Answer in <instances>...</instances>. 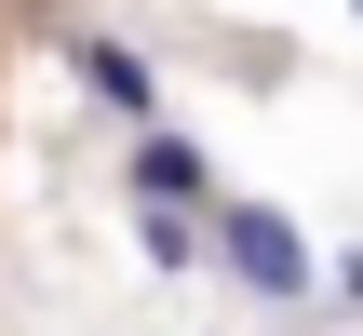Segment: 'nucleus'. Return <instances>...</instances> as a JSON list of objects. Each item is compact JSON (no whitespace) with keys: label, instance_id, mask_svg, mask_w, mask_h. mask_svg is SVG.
Returning <instances> with one entry per match:
<instances>
[{"label":"nucleus","instance_id":"obj_6","mask_svg":"<svg viewBox=\"0 0 363 336\" xmlns=\"http://www.w3.org/2000/svg\"><path fill=\"white\" fill-rule=\"evenodd\" d=\"M350 13H363V0H350Z\"/></svg>","mask_w":363,"mask_h":336},{"label":"nucleus","instance_id":"obj_1","mask_svg":"<svg viewBox=\"0 0 363 336\" xmlns=\"http://www.w3.org/2000/svg\"><path fill=\"white\" fill-rule=\"evenodd\" d=\"M202 269H216L242 310H283V323H310V296H323L310 229H296L283 202H242V189H216V215H202Z\"/></svg>","mask_w":363,"mask_h":336},{"label":"nucleus","instance_id":"obj_4","mask_svg":"<svg viewBox=\"0 0 363 336\" xmlns=\"http://www.w3.org/2000/svg\"><path fill=\"white\" fill-rule=\"evenodd\" d=\"M135 256H148L162 283H189V269H202V215H148V202H135Z\"/></svg>","mask_w":363,"mask_h":336},{"label":"nucleus","instance_id":"obj_5","mask_svg":"<svg viewBox=\"0 0 363 336\" xmlns=\"http://www.w3.org/2000/svg\"><path fill=\"white\" fill-rule=\"evenodd\" d=\"M310 310H337V323H363V242H337V256H323V296H310Z\"/></svg>","mask_w":363,"mask_h":336},{"label":"nucleus","instance_id":"obj_2","mask_svg":"<svg viewBox=\"0 0 363 336\" xmlns=\"http://www.w3.org/2000/svg\"><path fill=\"white\" fill-rule=\"evenodd\" d=\"M121 202H148V215H216V148L175 135V121H148V135L121 148Z\"/></svg>","mask_w":363,"mask_h":336},{"label":"nucleus","instance_id":"obj_3","mask_svg":"<svg viewBox=\"0 0 363 336\" xmlns=\"http://www.w3.org/2000/svg\"><path fill=\"white\" fill-rule=\"evenodd\" d=\"M67 81H81V94H94L108 121H135V135L162 121V67H148V54L121 40V27H81V40H67Z\"/></svg>","mask_w":363,"mask_h":336}]
</instances>
